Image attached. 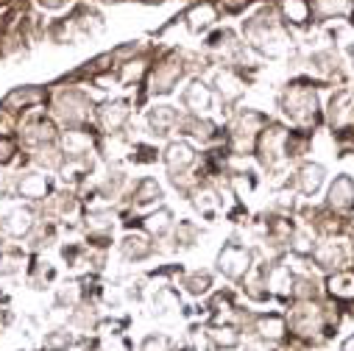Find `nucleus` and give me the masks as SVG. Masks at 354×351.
I'll return each instance as SVG.
<instances>
[{"label":"nucleus","mask_w":354,"mask_h":351,"mask_svg":"<svg viewBox=\"0 0 354 351\" xmlns=\"http://www.w3.org/2000/svg\"><path fill=\"white\" fill-rule=\"evenodd\" d=\"M288 326L304 340H329L337 332V312L329 304L299 301L288 315Z\"/></svg>","instance_id":"f257e3e1"},{"label":"nucleus","mask_w":354,"mask_h":351,"mask_svg":"<svg viewBox=\"0 0 354 351\" xmlns=\"http://www.w3.org/2000/svg\"><path fill=\"white\" fill-rule=\"evenodd\" d=\"M53 115L67 126V129H75L81 123L90 120L93 115V101L86 98L81 90L75 86H62V90L53 93Z\"/></svg>","instance_id":"f03ea898"},{"label":"nucleus","mask_w":354,"mask_h":351,"mask_svg":"<svg viewBox=\"0 0 354 351\" xmlns=\"http://www.w3.org/2000/svg\"><path fill=\"white\" fill-rule=\"evenodd\" d=\"M282 112L301 129L315 126V115H318V101L315 93L304 84H290L288 90L282 93Z\"/></svg>","instance_id":"7ed1b4c3"},{"label":"nucleus","mask_w":354,"mask_h":351,"mask_svg":"<svg viewBox=\"0 0 354 351\" xmlns=\"http://www.w3.org/2000/svg\"><path fill=\"white\" fill-rule=\"evenodd\" d=\"M185 73H187V67H185V56H182V53L165 56V59L153 67V73H151V78H148L151 95H167V93H173L176 84L182 81Z\"/></svg>","instance_id":"20e7f679"},{"label":"nucleus","mask_w":354,"mask_h":351,"mask_svg":"<svg viewBox=\"0 0 354 351\" xmlns=\"http://www.w3.org/2000/svg\"><path fill=\"white\" fill-rule=\"evenodd\" d=\"M268 126V117L259 115V112H251V109H243L234 120H232V145H234V153H248V148L259 140L262 129Z\"/></svg>","instance_id":"39448f33"},{"label":"nucleus","mask_w":354,"mask_h":351,"mask_svg":"<svg viewBox=\"0 0 354 351\" xmlns=\"http://www.w3.org/2000/svg\"><path fill=\"white\" fill-rule=\"evenodd\" d=\"M288 134L282 126H265L259 140H257V159L262 167H277L282 159H285V145H288Z\"/></svg>","instance_id":"423d86ee"},{"label":"nucleus","mask_w":354,"mask_h":351,"mask_svg":"<svg viewBox=\"0 0 354 351\" xmlns=\"http://www.w3.org/2000/svg\"><path fill=\"white\" fill-rule=\"evenodd\" d=\"M218 271L226 279H245L251 271V251L240 243H226L218 254Z\"/></svg>","instance_id":"0eeeda50"},{"label":"nucleus","mask_w":354,"mask_h":351,"mask_svg":"<svg viewBox=\"0 0 354 351\" xmlns=\"http://www.w3.org/2000/svg\"><path fill=\"white\" fill-rule=\"evenodd\" d=\"M59 140V131L53 126L50 117L45 115H28L20 123V142L28 148H42V145H53Z\"/></svg>","instance_id":"6e6552de"},{"label":"nucleus","mask_w":354,"mask_h":351,"mask_svg":"<svg viewBox=\"0 0 354 351\" xmlns=\"http://www.w3.org/2000/svg\"><path fill=\"white\" fill-rule=\"evenodd\" d=\"M15 193L26 201H42V198H50L53 196V182L48 179L45 173H37V170H28V173H20L15 179Z\"/></svg>","instance_id":"1a4fd4ad"},{"label":"nucleus","mask_w":354,"mask_h":351,"mask_svg":"<svg viewBox=\"0 0 354 351\" xmlns=\"http://www.w3.org/2000/svg\"><path fill=\"white\" fill-rule=\"evenodd\" d=\"M37 223L39 220H37L31 207H17V209H12V212H6L3 218H0V231H3L6 237H12V240H23L34 231Z\"/></svg>","instance_id":"9d476101"},{"label":"nucleus","mask_w":354,"mask_h":351,"mask_svg":"<svg viewBox=\"0 0 354 351\" xmlns=\"http://www.w3.org/2000/svg\"><path fill=\"white\" fill-rule=\"evenodd\" d=\"M131 117V109L126 101H104L95 109V120L106 134H120Z\"/></svg>","instance_id":"9b49d317"},{"label":"nucleus","mask_w":354,"mask_h":351,"mask_svg":"<svg viewBox=\"0 0 354 351\" xmlns=\"http://www.w3.org/2000/svg\"><path fill=\"white\" fill-rule=\"evenodd\" d=\"M182 106L187 109V115L201 117L204 112L212 109V90L207 84H201V81H193L187 90L182 93Z\"/></svg>","instance_id":"f8f14e48"},{"label":"nucleus","mask_w":354,"mask_h":351,"mask_svg":"<svg viewBox=\"0 0 354 351\" xmlns=\"http://www.w3.org/2000/svg\"><path fill=\"white\" fill-rule=\"evenodd\" d=\"M251 334H257V337H262V340H268V343H277V340H282V337L288 334V318H285V315H274V312H268V315H257V318H254V329H251Z\"/></svg>","instance_id":"ddd939ff"},{"label":"nucleus","mask_w":354,"mask_h":351,"mask_svg":"<svg viewBox=\"0 0 354 351\" xmlns=\"http://www.w3.org/2000/svg\"><path fill=\"white\" fill-rule=\"evenodd\" d=\"M162 162L167 167V173H187V167L196 162V151L187 142H170L162 153Z\"/></svg>","instance_id":"4468645a"},{"label":"nucleus","mask_w":354,"mask_h":351,"mask_svg":"<svg viewBox=\"0 0 354 351\" xmlns=\"http://www.w3.org/2000/svg\"><path fill=\"white\" fill-rule=\"evenodd\" d=\"M42 101H45V90H39V86H17V90H12L3 98L0 106H3L6 112H20V109H31Z\"/></svg>","instance_id":"2eb2a0df"},{"label":"nucleus","mask_w":354,"mask_h":351,"mask_svg":"<svg viewBox=\"0 0 354 351\" xmlns=\"http://www.w3.org/2000/svg\"><path fill=\"white\" fill-rule=\"evenodd\" d=\"M179 112H176L173 106H167V104H162V106H153L151 112H148V129H151V134L153 137H167L176 126H179Z\"/></svg>","instance_id":"dca6fc26"},{"label":"nucleus","mask_w":354,"mask_h":351,"mask_svg":"<svg viewBox=\"0 0 354 351\" xmlns=\"http://www.w3.org/2000/svg\"><path fill=\"white\" fill-rule=\"evenodd\" d=\"M313 256H315V262H318L321 271H340V268L346 265V248H343L340 243H335V240L321 243V245L313 251Z\"/></svg>","instance_id":"f3484780"},{"label":"nucleus","mask_w":354,"mask_h":351,"mask_svg":"<svg viewBox=\"0 0 354 351\" xmlns=\"http://www.w3.org/2000/svg\"><path fill=\"white\" fill-rule=\"evenodd\" d=\"M84 226L93 240H109V234L115 229V212L112 209H90L84 218Z\"/></svg>","instance_id":"a211bd4d"},{"label":"nucleus","mask_w":354,"mask_h":351,"mask_svg":"<svg viewBox=\"0 0 354 351\" xmlns=\"http://www.w3.org/2000/svg\"><path fill=\"white\" fill-rule=\"evenodd\" d=\"M212 86H215V93L221 95V101H223V104L237 101V98L243 95V90H245L243 78H240V75H234L232 70H221V73H215Z\"/></svg>","instance_id":"6ab92c4d"},{"label":"nucleus","mask_w":354,"mask_h":351,"mask_svg":"<svg viewBox=\"0 0 354 351\" xmlns=\"http://www.w3.org/2000/svg\"><path fill=\"white\" fill-rule=\"evenodd\" d=\"M321 184H324V167L321 164H301L293 176V187L301 196H315Z\"/></svg>","instance_id":"aec40b11"},{"label":"nucleus","mask_w":354,"mask_h":351,"mask_svg":"<svg viewBox=\"0 0 354 351\" xmlns=\"http://www.w3.org/2000/svg\"><path fill=\"white\" fill-rule=\"evenodd\" d=\"M59 148L64 151L67 159L86 156V153H90V148H93V137L86 134V131H81V129H67L62 134V140H59Z\"/></svg>","instance_id":"412c9836"},{"label":"nucleus","mask_w":354,"mask_h":351,"mask_svg":"<svg viewBox=\"0 0 354 351\" xmlns=\"http://www.w3.org/2000/svg\"><path fill=\"white\" fill-rule=\"evenodd\" d=\"M204 337L209 340L212 348H221V351H229V348H237L240 345V329L237 326H226V323L207 326Z\"/></svg>","instance_id":"4be33fe9"},{"label":"nucleus","mask_w":354,"mask_h":351,"mask_svg":"<svg viewBox=\"0 0 354 351\" xmlns=\"http://www.w3.org/2000/svg\"><path fill=\"white\" fill-rule=\"evenodd\" d=\"M162 201V187L156 184V179H140L134 187H131V193H129V204H134V207H148V204H159Z\"/></svg>","instance_id":"5701e85b"},{"label":"nucleus","mask_w":354,"mask_h":351,"mask_svg":"<svg viewBox=\"0 0 354 351\" xmlns=\"http://www.w3.org/2000/svg\"><path fill=\"white\" fill-rule=\"evenodd\" d=\"M153 251H156V245L148 243V240L140 237V234H129V237H123V243H120V254H123V259H129V262H142V259L153 256Z\"/></svg>","instance_id":"b1692460"},{"label":"nucleus","mask_w":354,"mask_h":351,"mask_svg":"<svg viewBox=\"0 0 354 351\" xmlns=\"http://www.w3.org/2000/svg\"><path fill=\"white\" fill-rule=\"evenodd\" d=\"M201 240V229H198V223H193V220H182L179 226L173 229V237H170V248L173 251H187V248H193L196 243Z\"/></svg>","instance_id":"393cba45"},{"label":"nucleus","mask_w":354,"mask_h":351,"mask_svg":"<svg viewBox=\"0 0 354 351\" xmlns=\"http://www.w3.org/2000/svg\"><path fill=\"white\" fill-rule=\"evenodd\" d=\"M64 151L53 142V145H42V148H34V153H31V162L39 167V170H62V164H64Z\"/></svg>","instance_id":"a878e982"},{"label":"nucleus","mask_w":354,"mask_h":351,"mask_svg":"<svg viewBox=\"0 0 354 351\" xmlns=\"http://www.w3.org/2000/svg\"><path fill=\"white\" fill-rule=\"evenodd\" d=\"M329 204L335 209H354V182L348 179V176H340V179L332 184L329 190Z\"/></svg>","instance_id":"bb28decb"},{"label":"nucleus","mask_w":354,"mask_h":351,"mask_svg":"<svg viewBox=\"0 0 354 351\" xmlns=\"http://www.w3.org/2000/svg\"><path fill=\"white\" fill-rule=\"evenodd\" d=\"M354 117V98L348 93H337L329 101V123L332 126H343Z\"/></svg>","instance_id":"cd10ccee"},{"label":"nucleus","mask_w":354,"mask_h":351,"mask_svg":"<svg viewBox=\"0 0 354 351\" xmlns=\"http://www.w3.org/2000/svg\"><path fill=\"white\" fill-rule=\"evenodd\" d=\"M26 265V251L17 245H3L0 248V276H15Z\"/></svg>","instance_id":"c85d7f7f"},{"label":"nucleus","mask_w":354,"mask_h":351,"mask_svg":"<svg viewBox=\"0 0 354 351\" xmlns=\"http://www.w3.org/2000/svg\"><path fill=\"white\" fill-rule=\"evenodd\" d=\"M26 240H28V248H31L34 254H39V251H45V248H50V245L56 243V226H53L50 220H39V223L34 226V231H31Z\"/></svg>","instance_id":"c756f323"},{"label":"nucleus","mask_w":354,"mask_h":351,"mask_svg":"<svg viewBox=\"0 0 354 351\" xmlns=\"http://www.w3.org/2000/svg\"><path fill=\"white\" fill-rule=\"evenodd\" d=\"M67 323H70L73 329H81V332H93V329L101 323V318H98V310H95V307H90V304H78V307H73Z\"/></svg>","instance_id":"7c9ffc66"},{"label":"nucleus","mask_w":354,"mask_h":351,"mask_svg":"<svg viewBox=\"0 0 354 351\" xmlns=\"http://www.w3.org/2000/svg\"><path fill=\"white\" fill-rule=\"evenodd\" d=\"M78 209V201L73 193H53L45 207V218H67Z\"/></svg>","instance_id":"2f4dec72"},{"label":"nucleus","mask_w":354,"mask_h":351,"mask_svg":"<svg viewBox=\"0 0 354 351\" xmlns=\"http://www.w3.org/2000/svg\"><path fill=\"white\" fill-rule=\"evenodd\" d=\"M243 293L251 298V301H268L271 298V290H268V279H265V271L259 268L257 274H248L243 279Z\"/></svg>","instance_id":"473e14b6"},{"label":"nucleus","mask_w":354,"mask_h":351,"mask_svg":"<svg viewBox=\"0 0 354 351\" xmlns=\"http://www.w3.org/2000/svg\"><path fill=\"white\" fill-rule=\"evenodd\" d=\"M179 131H185L187 137H196V140H212L215 137V123H209V120H201V117H196V115H187V117H182L179 120Z\"/></svg>","instance_id":"72a5a7b5"},{"label":"nucleus","mask_w":354,"mask_h":351,"mask_svg":"<svg viewBox=\"0 0 354 351\" xmlns=\"http://www.w3.org/2000/svg\"><path fill=\"white\" fill-rule=\"evenodd\" d=\"M196 207H198V212L204 215V218H215L218 212H221V207H223V201H221V193L218 190H212V187H201V190H196Z\"/></svg>","instance_id":"f704fd0d"},{"label":"nucleus","mask_w":354,"mask_h":351,"mask_svg":"<svg viewBox=\"0 0 354 351\" xmlns=\"http://www.w3.org/2000/svg\"><path fill=\"white\" fill-rule=\"evenodd\" d=\"M98 148H101V153H104L106 159H120V156L131 153L129 137H126L123 131H120V134H106V137L98 142Z\"/></svg>","instance_id":"c9c22d12"},{"label":"nucleus","mask_w":354,"mask_h":351,"mask_svg":"<svg viewBox=\"0 0 354 351\" xmlns=\"http://www.w3.org/2000/svg\"><path fill=\"white\" fill-rule=\"evenodd\" d=\"M142 226H145V231H148L151 237H162V234H167V231L173 229V212H170L167 207H162L159 212L148 215V218L142 220Z\"/></svg>","instance_id":"e433bc0d"},{"label":"nucleus","mask_w":354,"mask_h":351,"mask_svg":"<svg viewBox=\"0 0 354 351\" xmlns=\"http://www.w3.org/2000/svg\"><path fill=\"white\" fill-rule=\"evenodd\" d=\"M153 310H156V315H167V312H173V310H182L179 293H176L173 287H159V290L153 293Z\"/></svg>","instance_id":"4c0bfd02"},{"label":"nucleus","mask_w":354,"mask_h":351,"mask_svg":"<svg viewBox=\"0 0 354 351\" xmlns=\"http://www.w3.org/2000/svg\"><path fill=\"white\" fill-rule=\"evenodd\" d=\"M290 296L296 301H315L318 298V282L313 276H293V285H290Z\"/></svg>","instance_id":"58836bf2"},{"label":"nucleus","mask_w":354,"mask_h":351,"mask_svg":"<svg viewBox=\"0 0 354 351\" xmlns=\"http://www.w3.org/2000/svg\"><path fill=\"white\" fill-rule=\"evenodd\" d=\"M53 276H56V271L48 265V262L34 259V265H31V271H28V285H31L34 290H45V287L53 282Z\"/></svg>","instance_id":"ea45409f"},{"label":"nucleus","mask_w":354,"mask_h":351,"mask_svg":"<svg viewBox=\"0 0 354 351\" xmlns=\"http://www.w3.org/2000/svg\"><path fill=\"white\" fill-rule=\"evenodd\" d=\"M182 287H185L190 296H204V293H209V287H212V274H209V271H193V274H187V276L182 279Z\"/></svg>","instance_id":"a19ab883"},{"label":"nucleus","mask_w":354,"mask_h":351,"mask_svg":"<svg viewBox=\"0 0 354 351\" xmlns=\"http://www.w3.org/2000/svg\"><path fill=\"white\" fill-rule=\"evenodd\" d=\"M42 345L45 351H67L70 345H75V334L70 329H50L42 337Z\"/></svg>","instance_id":"79ce46f5"},{"label":"nucleus","mask_w":354,"mask_h":351,"mask_svg":"<svg viewBox=\"0 0 354 351\" xmlns=\"http://www.w3.org/2000/svg\"><path fill=\"white\" fill-rule=\"evenodd\" d=\"M329 293H332V298L351 301L354 298V274H335L329 279Z\"/></svg>","instance_id":"37998d69"},{"label":"nucleus","mask_w":354,"mask_h":351,"mask_svg":"<svg viewBox=\"0 0 354 351\" xmlns=\"http://www.w3.org/2000/svg\"><path fill=\"white\" fill-rule=\"evenodd\" d=\"M123 184H126V173H123V170H112V167H109V173L104 176V182L98 184V193H101L104 198H118V196H120V190H123Z\"/></svg>","instance_id":"c03bdc74"},{"label":"nucleus","mask_w":354,"mask_h":351,"mask_svg":"<svg viewBox=\"0 0 354 351\" xmlns=\"http://www.w3.org/2000/svg\"><path fill=\"white\" fill-rule=\"evenodd\" d=\"M215 20H218V12H215L212 3H201V6H196V9L190 12V28H193V31H204V28L212 26Z\"/></svg>","instance_id":"a18cd8bd"},{"label":"nucleus","mask_w":354,"mask_h":351,"mask_svg":"<svg viewBox=\"0 0 354 351\" xmlns=\"http://www.w3.org/2000/svg\"><path fill=\"white\" fill-rule=\"evenodd\" d=\"M86 351H131V343L115 332V334L98 337L93 345H86Z\"/></svg>","instance_id":"49530a36"},{"label":"nucleus","mask_w":354,"mask_h":351,"mask_svg":"<svg viewBox=\"0 0 354 351\" xmlns=\"http://www.w3.org/2000/svg\"><path fill=\"white\" fill-rule=\"evenodd\" d=\"M56 304H59V307H67V310L78 307V304H81V287H78V282L62 285V287L56 290Z\"/></svg>","instance_id":"de8ad7c7"},{"label":"nucleus","mask_w":354,"mask_h":351,"mask_svg":"<svg viewBox=\"0 0 354 351\" xmlns=\"http://www.w3.org/2000/svg\"><path fill=\"white\" fill-rule=\"evenodd\" d=\"M140 351H173V343L167 334H148L140 343Z\"/></svg>","instance_id":"09e8293b"},{"label":"nucleus","mask_w":354,"mask_h":351,"mask_svg":"<svg viewBox=\"0 0 354 351\" xmlns=\"http://www.w3.org/2000/svg\"><path fill=\"white\" fill-rule=\"evenodd\" d=\"M15 156H17V142L9 134H0V167L12 164Z\"/></svg>","instance_id":"8fccbe9b"},{"label":"nucleus","mask_w":354,"mask_h":351,"mask_svg":"<svg viewBox=\"0 0 354 351\" xmlns=\"http://www.w3.org/2000/svg\"><path fill=\"white\" fill-rule=\"evenodd\" d=\"M145 73V64L142 61H123V70H120V84H131V81H140V75Z\"/></svg>","instance_id":"3c124183"},{"label":"nucleus","mask_w":354,"mask_h":351,"mask_svg":"<svg viewBox=\"0 0 354 351\" xmlns=\"http://www.w3.org/2000/svg\"><path fill=\"white\" fill-rule=\"evenodd\" d=\"M285 15L293 23H304L307 20V6L301 3V0H288V3H285Z\"/></svg>","instance_id":"603ef678"},{"label":"nucleus","mask_w":354,"mask_h":351,"mask_svg":"<svg viewBox=\"0 0 354 351\" xmlns=\"http://www.w3.org/2000/svg\"><path fill=\"white\" fill-rule=\"evenodd\" d=\"M131 159H134V162H156V148L140 142V145L131 148Z\"/></svg>","instance_id":"864d4df0"},{"label":"nucleus","mask_w":354,"mask_h":351,"mask_svg":"<svg viewBox=\"0 0 354 351\" xmlns=\"http://www.w3.org/2000/svg\"><path fill=\"white\" fill-rule=\"evenodd\" d=\"M142 287H145V282H142V279H137V282H131V285L126 287V296H129L131 301H142V296H145V290H142Z\"/></svg>","instance_id":"5fc2aeb1"},{"label":"nucleus","mask_w":354,"mask_h":351,"mask_svg":"<svg viewBox=\"0 0 354 351\" xmlns=\"http://www.w3.org/2000/svg\"><path fill=\"white\" fill-rule=\"evenodd\" d=\"M243 351H271V345H268V340H262V337H257V340L245 343V348H243Z\"/></svg>","instance_id":"6e6d98bb"},{"label":"nucleus","mask_w":354,"mask_h":351,"mask_svg":"<svg viewBox=\"0 0 354 351\" xmlns=\"http://www.w3.org/2000/svg\"><path fill=\"white\" fill-rule=\"evenodd\" d=\"M64 3H67V0H39L42 9H62Z\"/></svg>","instance_id":"4d7b16f0"},{"label":"nucleus","mask_w":354,"mask_h":351,"mask_svg":"<svg viewBox=\"0 0 354 351\" xmlns=\"http://www.w3.org/2000/svg\"><path fill=\"white\" fill-rule=\"evenodd\" d=\"M340 351H354V334L343 340V345H340Z\"/></svg>","instance_id":"13d9d810"},{"label":"nucleus","mask_w":354,"mask_h":351,"mask_svg":"<svg viewBox=\"0 0 354 351\" xmlns=\"http://www.w3.org/2000/svg\"><path fill=\"white\" fill-rule=\"evenodd\" d=\"M285 351H307V348H301V345H288Z\"/></svg>","instance_id":"bf43d9fd"},{"label":"nucleus","mask_w":354,"mask_h":351,"mask_svg":"<svg viewBox=\"0 0 354 351\" xmlns=\"http://www.w3.org/2000/svg\"><path fill=\"white\" fill-rule=\"evenodd\" d=\"M182 351H201V348H198V345H185Z\"/></svg>","instance_id":"052dcab7"},{"label":"nucleus","mask_w":354,"mask_h":351,"mask_svg":"<svg viewBox=\"0 0 354 351\" xmlns=\"http://www.w3.org/2000/svg\"><path fill=\"white\" fill-rule=\"evenodd\" d=\"M351 56H354V50H351Z\"/></svg>","instance_id":"680f3d73"}]
</instances>
